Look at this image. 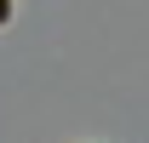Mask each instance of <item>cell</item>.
Masks as SVG:
<instances>
[{
    "label": "cell",
    "instance_id": "cell-1",
    "mask_svg": "<svg viewBox=\"0 0 149 143\" xmlns=\"http://www.w3.org/2000/svg\"><path fill=\"white\" fill-rule=\"evenodd\" d=\"M6 17H12V0H0V23H6Z\"/></svg>",
    "mask_w": 149,
    "mask_h": 143
}]
</instances>
